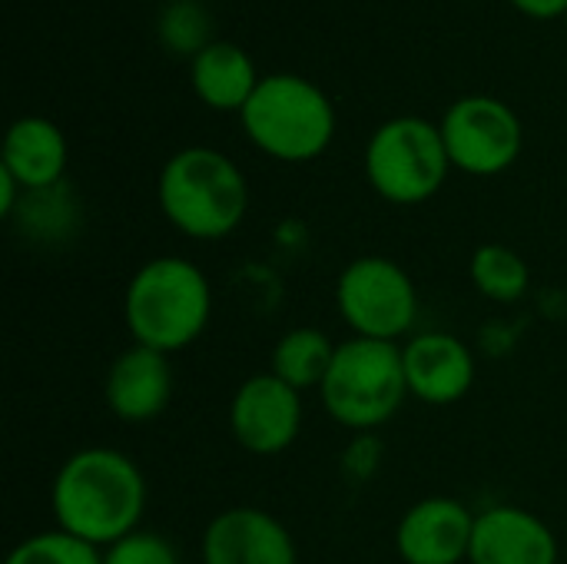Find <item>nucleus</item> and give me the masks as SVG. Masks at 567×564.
<instances>
[{
    "mask_svg": "<svg viewBox=\"0 0 567 564\" xmlns=\"http://www.w3.org/2000/svg\"><path fill=\"white\" fill-rule=\"evenodd\" d=\"M558 535L522 505H492L475 515L468 564H558Z\"/></svg>",
    "mask_w": 567,
    "mask_h": 564,
    "instance_id": "4468645a",
    "label": "nucleus"
},
{
    "mask_svg": "<svg viewBox=\"0 0 567 564\" xmlns=\"http://www.w3.org/2000/svg\"><path fill=\"white\" fill-rule=\"evenodd\" d=\"M193 90L196 96L213 110H239L249 103V96L259 86L256 66L246 50L226 40H213L193 57Z\"/></svg>",
    "mask_w": 567,
    "mask_h": 564,
    "instance_id": "dca6fc26",
    "label": "nucleus"
},
{
    "mask_svg": "<svg viewBox=\"0 0 567 564\" xmlns=\"http://www.w3.org/2000/svg\"><path fill=\"white\" fill-rule=\"evenodd\" d=\"M439 130L452 166L468 176H498L522 153V120L495 96L475 93L455 100Z\"/></svg>",
    "mask_w": 567,
    "mask_h": 564,
    "instance_id": "6e6552de",
    "label": "nucleus"
},
{
    "mask_svg": "<svg viewBox=\"0 0 567 564\" xmlns=\"http://www.w3.org/2000/svg\"><path fill=\"white\" fill-rule=\"evenodd\" d=\"M159 33L163 40L179 50V53H199L203 47H209V20H206V10L193 0H179L173 3L163 20H159Z\"/></svg>",
    "mask_w": 567,
    "mask_h": 564,
    "instance_id": "aec40b11",
    "label": "nucleus"
},
{
    "mask_svg": "<svg viewBox=\"0 0 567 564\" xmlns=\"http://www.w3.org/2000/svg\"><path fill=\"white\" fill-rule=\"evenodd\" d=\"M319 396L332 422L342 429L372 432L385 425L409 399L402 346L362 336L339 342Z\"/></svg>",
    "mask_w": 567,
    "mask_h": 564,
    "instance_id": "39448f33",
    "label": "nucleus"
},
{
    "mask_svg": "<svg viewBox=\"0 0 567 564\" xmlns=\"http://www.w3.org/2000/svg\"><path fill=\"white\" fill-rule=\"evenodd\" d=\"M103 564H183L179 552L159 532L136 529L133 535L120 539L116 545L103 548Z\"/></svg>",
    "mask_w": 567,
    "mask_h": 564,
    "instance_id": "412c9836",
    "label": "nucleus"
},
{
    "mask_svg": "<svg viewBox=\"0 0 567 564\" xmlns=\"http://www.w3.org/2000/svg\"><path fill=\"white\" fill-rule=\"evenodd\" d=\"M3 564H103V552L53 529L23 539Z\"/></svg>",
    "mask_w": 567,
    "mask_h": 564,
    "instance_id": "6ab92c4d",
    "label": "nucleus"
},
{
    "mask_svg": "<svg viewBox=\"0 0 567 564\" xmlns=\"http://www.w3.org/2000/svg\"><path fill=\"white\" fill-rule=\"evenodd\" d=\"M50 505L60 532L103 552L140 529L146 479L120 449H80L56 469Z\"/></svg>",
    "mask_w": 567,
    "mask_h": 564,
    "instance_id": "f257e3e1",
    "label": "nucleus"
},
{
    "mask_svg": "<svg viewBox=\"0 0 567 564\" xmlns=\"http://www.w3.org/2000/svg\"><path fill=\"white\" fill-rule=\"evenodd\" d=\"M0 166L23 186V193L50 189L63 183L66 140L47 116H23L3 136Z\"/></svg>",
    "mask_w": 567,
    "mask_h": 564,
    "instance_id": "2eb2a0df",
    "label": "nucleus"
},
{
    "mask_svg": "<svg viewBox=\"0 0 567 564\" xmlns=\"http://www.w3.org/2000/svg\"><path fill=\"white\" fill-rule=\"evenodd\" d=\"M213 286L206 273L183 256L143 263L123 296V322L136 346L163 356L189 349L209 326Z\"/></svg>",
    "mask_w": 567,
    "mask_h": 564,
    "instance_id": "f03ea898",
    "label": "nucleus"
},
{
    "mask_svg": "<svg viewBox=\"0 0 567 564\" xmlns=\"http://www.w3.org/2000/svg\"><path fill=\"white\" fill-rule=\"evenodd\" d=\"M518 10H525L528 17H538V20H551V17H561L567 13V0H512Z\"/></svg>",
    "mask_w": 567,
    "mask_h": 564,
    "instance_id": "5701e85b",
    "label": "nucleus"
},
{
    "mask_svg": "<svg viewBox=\"0 0 567 564\" xmlns=\"http://www.w3.org/2000/svg\"><path fill=\"white\" fill-rule=\"evenodd\" d=\"M159 209L189 239H226L239 229L249 189L243 170L219 150L186 146L173 153L159 173Z\"/></svg>",
    "mask_w": 567,
    "mask_h": 564,
    "instance_id": "7ed1b4c3",
    "label": "nucleus"
},
{
    "mask_svg": "<svg viewBox=\"0 0 567 564\" xmlns=\"http://www.w3.org/2000/svg\"><path fill=\"white\" fill-rule=\"evenodd\" d=\"M468 276H472V286L492 299V302H518L525 299L528 286H532V269L528 263L505 243H485L472 253V263H468Z\"/></svg>",
    "mask_w": 567,
    "mask_h": 564,
    "instance_id": "a211bd4d",
    "label": "nucleus"
},
{
    "mask_svg": "<svg viewBox=\"0 0 567 564\" xmlns=\"http://www.w3.org/2000/svg\"><path fill=\"white\" fill-rule=\"evenodd\" d=\"M302 429V392L272 372L249 376L229 402V432L249 455L269 459L286 452Z\"/></svg>",
    "mask_w": 567,
    "mask_h": 564,
    "instance_id": "1a4fd4ad",
    "label": "nucleus"
},
{
    "mask_svg": "<svg viewBox=\"0 0 567 564\" xmlns=\"http://www.w3.org/2000/svg\"><path fill=\"white\" fill-rule=\"evenodd\" d=\"M336 346L322 329L312 326H296L279 336L272 346V376L292 386L296 392L319 389L329 376V366L336 359Z\"/></svg>",
    "mask_w": 567,
    "mask_h": 564,
    "instance_id": "f3484780",
    "label": "nucleus"
},
{
    "mask_svg": "<svg viewBox=\"0 0 567 564\" xmlns=\"http://www.w3.org/2000/svg\"><path fill=\"white\" fill-rule=\"evenodd\" d=\"M409 396L425 406H455L475 386V356L452 332H419L402 346Z\"/></svg>",
    "mask_w": 567,
    "mask_h": 564,
    "instance_id": "f8f14e48",
    "label": "nucleus"
},
{
    "mask_svg": "<svg viewBox=\"0 0 567 564\" xmlns=\"http://www.w3.org/2000/svg\"><path fill=\"white\" fill-rule=\"evenodd\" d=\"M449 170L452 160L442 130L422 116H395L382 123L365 146V176L372 189L395 206L432 199Z\"/></svg>",
    "mask_w": 567,
    "mask_h": 564,
    "instance_id": "423d86ee",
    "label": "nucleus"
},
{
    "mask_svg": "<svg viewBox=\"0 0 567 564\" xmlns=\"http://www.w3.org/2000/svg\"><path fill=\"white\" fill-rule=\"evenodd\" d=\"M103 399H106V409L120 422H130V425L153 422L156 416L166 412L173 399L169 356L133 342L110 362L106 379H103Z\"/></svg>",
    "mask_w": 567,
    "mask_h": 564,
    "instance_id": "ddd939ff",
    "label": "nucleus"
},
{
    "mask_svg": "<svg viewBox=\"0 0 567 564\" xmlns=\"http://www.w3.org/2000/svg\"><path fill=\"white\" fill-rule=\"evenodd\" d=\"M336 309L352 336L399 342L419 322V289L389 256H359L336 279Z\"/></svg>",
    "mask_w": 567,
    "mask_h": 564,
    "instance_id": "0eeeda50",
    "label": "nucleus"
},
{
    "mask_svg": "<svg viewBox=\"0 0 567 564\" xmlns=\"http://www.w3.org/2000/svg\"><path fill=\"white\" fill-rule=\"evenodd\" d=\"M203 564H299L289 529L252 505L223 509L203 532Z\"/></svg>",
    "mask_w": 567,
    "mask_h": 564,
    "instance_id": "9d476101",
    "label": "nucleus"
},
{
    "mask_svg": "<svg viewBox=\"0 0 567 564\" xmlns=\"http://www.w3.org/2000/svg\"><path fill=\"white\" fill-rule=\"evenodd\" d=\"M475 515L465 502L432 495L415 502L395 529V552L405 564H462L472 552Z\"/></svg>",
    "mask_w": 567,
    "mask_h": 564,
    "instance_id": "9b49d317",
    "label": "nucleus"
},
{
    "mask_svg": "<svg viewBox=\"0 0 567 564\" xmlns=\"http://www.w3.org/2000/svg\"><path fill=\"white\" fill-rule=\"evenodd\" d=\"M20 193H23V186L0 166V216L3 219H10L13 213H17V206H20Z\"/></svg>",
    "mask_w": 567,
    "mask_h": 564,
    "instance_id": "4be33fe9",
    "label": "nucleus"
},
{
    "mask_svg": "<svg viewBox=\"0 0 567 564\" xmlns=\"http://www.w3.org/2000/svg\"><path fill=\"white\" fill-rule=\"evenodd\" d=\"M239 116L246 136L266 156L282 163H309L322 156L336 136V110L329 96L296 73H272L259 80Z\"/></svg>",
    "mask_w": 567,
    "mask_h": 564,
    "instance_id": "20e7f679",
    "label": "nucleus"
}]
</instances>
